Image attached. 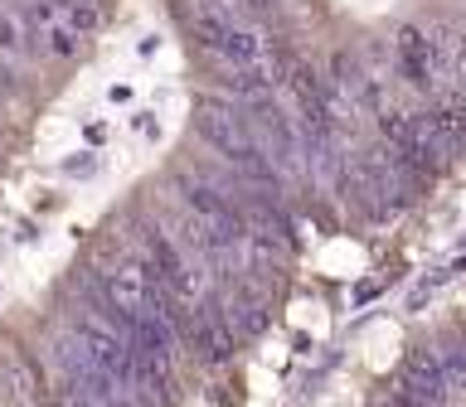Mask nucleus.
Here are the masks:
<instances>
[{
	"instance_id": "nucleus-1",
	"label": "nucleus",
	"mask_w": 466,
	"mask_h": 407,
	"mask_svg": "<svg viewBox=\"0 0 466 407\" xmlns=\"http://www.w3.org/2000/svg\"><path fill=\"white\" fill-rule=\"evenodd\" d=\"M180 199H185V209L195 213V223L209 233V247H228V243H238L243 238V213L233 209V204L218 194V189L209 184H180Z\"/></svg>"
},
{
	"instance_id": "nucleus-2",
	"label": "nucleus",
	"mask_w": 466,
	"mask_h": 407,
	"mask_svg": "<svg viewBox=\"0 0 466 407\" xmlns=\"http://www.w3.org/2000/svg\"><path fill=\"white\" fill-rule=\"evenodd\" d=\"M195 126H199V136L218 145L224 151V160L233 155H243V151H253V136H248V122L233 107H224V102H214V97H204L199 102V116H195Z\"/></svg>"
},
{
	"instance_id": "nucleus-3",
	"label": "nucleus",
	"mask_w": 466,
	"mask_h": 407,
	"mask_svg": "<svg viewBox=\"0 0 466 407\" xmlns=\"http://www.w3.org/2000/svg\"><path fill=\"white\" fill-rule=\"evenodd\" d=\"M403 398H413V402H422V407H442L447 402V378H442V363H437V354L432 349H413L408 354V363H403Z\"/></svg>"
},
{
	"instance_id": "nucleus-4",
	"label": "nucleus",
	"mask_w": 466,
	"mask_h": 407,
	"mask_svg": "<svg viewBox=\"0 0 466 407\" xmlns=\"http://www.w3.org/2000/svg\"><path fill=\"white\" fill-rule=\"evenodd\" d=\"M102 296H107V311L116 320H131L151 305V276L141 267H116V272L102 276Z\"/></svg>"
},
{
	"instance_id": "nucleus-5",
	"label": "nucleus",
	"mask_w": 466,
	"mask_h": 407,
	"mask_svg": "<svg viewBox=\"0 0 466 407\" xmlns=\"http://www.w3.org/2000/svg\"><path fill=\"white\" fill-rule=\"evenodd\" d=\"M189 344H195V354L204 363H224L233 354V330L224 325V315H218V305H199L195 311V325L185 334Z\"/></svg>"
},
{
	"instance_id": "nucleus-6",
	"label": "nucleus",
	"mask_w": 466,
	"mask_h": 407,
	"mask_svg": "<svg viewBox=\"0 0 466 407\" xmlns=\"http://www.w3.org/2000/svg\"><path fill=\"white\" fill-rule=\"evenodd\" d=\"M335 93H340L350 102V112L355 107H379V87L374 78L360 68V58H350V54H335Z\"/></svg>"
},
{
	"instance_id": "nucleus-7",
	"label": "nucleus",
	"mask_w": 466,
	"mask_h": 407,
	"mask_svg": "<svg viewBox=\"0 0 466 407\" xmlns=\"http://www.w3.org/2000/svg\"><path fill=\"white\" fill-rule=\"evenodd\" d=\"M393 54H399V68H403L413 83H428V78H432V39L422 35V29H399Z\"/></svg>"
},
{
	"instance_id": "nucleus-8",
	"label": "nucleus",
	"mask_w": 466,
	"mask_h": 407,
	"mask_svg": "<svg viewBox=\"0 0 466 407\" xmlns=\"http://www.w3.org/2000/svg\"><path fill=\"white\" fill-rule=\"evenodd\" d=\"M253 126L262 131V136H268V145H272L277 160H297V136H291L287 116L277 112V107H268V97L253 102ZM272 155H268V160H272Z\"/></svg>"
},
{
	"instance_id": "nucleus-9",
	"label": "nucleus",
	"mask_w": 466,
	"mask_h": 407,
	"mask_svg": "<svg viewBox=\"0 0 466 407\" xmlns=\"http://www.w3.org/2000/svg\"><path fill=\"white\" fill-rule=\"evenodd\" d=\"M428 116H432V126L447 136L451 151H457V145H466V97H442Z\"/></svg>"
},
{
	"instance_id": "nucleus-10",
	"label": "nucleus",
	"mask_w": 466,
	"mask_h": 407,
	"mask_svg": "<svg viewBox=\"0 0 466 407\" xmlns=\"http://www.w3.org/2000/svg\"><path fill=\"white\" fill-rule=\"evenodd\" d=\"M218 315H224V325L233 330V340H238V334H262V325H268V305L253 301V296L233 301L228 311H218Z\"/></svg>"
},
{
	"instance_id": "nucleus-11",
	"label": "nucleus",
	"mask_w": 466,
	"mask_h": 407,
	"mask_svg": "<svg viewBox=\"0 0 466 407\" xmlns=\"http://www.w3.org/2000/svg\"><path fill=\"white\" fill-rule=\"evenodd\" d=\"M233 165V174H238V180H248V184H258V189H268V184H277V165L268 160V151H243V155H233L228 160Z\"/></svg>"
},
{
	"instance_id": "nucleus-12",
	"label": "nucleus",
	"mask_w": 466,
	"mask_h": 407,
	"mask_svg": "<svg viewBox=\"0 0 466 407\" xmlns=\"http://www.w3.org/2000/svg\"><path fill=\"white\" fill-rule=\"evenodd\" d=\"M268 73H262V68H228V87H233V93H238V97H248V102H262V97H268Z\"/></svg>"
},
{
	"instance_id": "nucleus-13",
	"label": "nucleus",
	"mask_w": 466,
	"mask_h": 407,
	"mask_svg": "<svg viewBox=\"0 0 466 407\" xmlns=\"http://www.w3.org/2000/svg\"><path fill=\"white\" fill-rule=\"evenodd\" d=\"M437 363H442V378H447V388H466V344L447 349V354H437Z\"/></svg>"
},
{
	"instance_id": "nucleus-14",
	"label": "nucleus",
	"mask_w": 466,
	"mask_h": 407,
	"mask_svg": "<svg viewBox=\"0 0 466 407\" xmlns=\"http://www.w3.org/2000/svg\"><path fill=\"white\" fill-rule=\"evenodd\" d=\"M68 20H73V29H78V35H87V29H97V25H102L97 0H73V5H68Z\"/></svg>"
},
{
	"instance_id": "nucleus-15",
	"label": "nucleus",
	"mask_w": 466,
	"mask_h": 407,
	"mask_svg": "<svg viewBox=\"0 0 466 407\" xmlns=\"http://www.w3.org/2000/svg\"><path fill=\"white\" fill-rule=\"evenodd\" d=\"M15 44H20V25L10 15H0V49H15Z\"/></svg>"
},
{
	"instance_id": "nucleus-16",
	"label": "nucleus",
	"mask_w": 466,
	"mask_h": 407,
	"mask_svg": "<svg viewBox=\"0 0 466 407\" xmlns=\"http://www.w3.org/2000/svg\"><path fill=\"white\" fill-rule=\"evenodd\" d=\"M457 78H461V97H466V49L457 54Z\"/></svg>"
},
{
	"instance_id": "nucleus-17",
	"label": "nucleus",
	"mask_w": 466,
	"mask_h": 407,
	"mask_svg": "<svg viewBox=\"0 0 466 407\" xmlns=\"http://www.w3.org/2000/svg\"><path fill=\"white\" fill-rule=\"evenodd\" d=\"M389 407H422V402H413V398H403V392H393V398H389Z\"/></svg>"
},
{
	"instance_id": "nucleus-18",
	"label": "nucleus",
	"mask_w": 466,
	"mask_h": 407,
	"mask_svg": "<svg viewBox=\"0 0 466 407\" xmlns=\"http://www.w3.org/2000/svg\"><path fill=\"white\" fill-rule=\"evenodd\" d=\"M238 5H248V10H268L272 0H238Z\"/></svg>"
}]
</instances>
